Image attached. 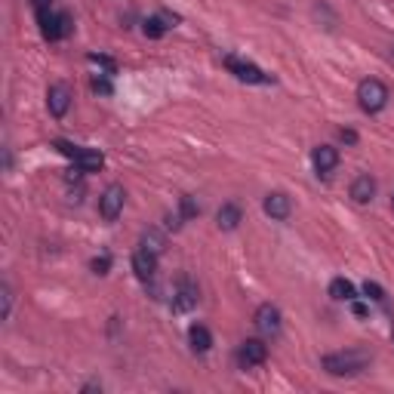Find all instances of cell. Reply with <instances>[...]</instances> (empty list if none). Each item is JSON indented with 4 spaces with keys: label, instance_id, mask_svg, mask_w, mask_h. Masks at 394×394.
I'll use <instances>...</instances> for the list:
<instances>
[{
    "label": "cell",
    "instance_id": "cell-1",
    "mask_svg": "<svg viewBox=\"0 0 394 394\" xmlns=\"http://www.w3.org/2000/svg\"><path fill=\"white\" fill-rule=\"evenodd\" d=\"M373 355L364 348H348V351H336V355H324L321 367L330 376H357L370 367Z\"/></svg>",
    "mask_w": 394,
    "mask_h": 394
},
{
    "label": "cell",
    "instance_id": "cell-2",
    "mask_svg": "<svg viewBox=\"0 0 394 394\" xmlns=\"http://www.w3.org/2000/svg\"><path fill=\"white\" fill-rule=\"evenodd\" d=\"M357 102H360V108H364L367 114L382 111V108L388 105V87H385L382 80H376V78L360 80L357 83Z\"/></svg>",
    "mask_w": 394,
    "mask_h": 394
},
{
    "label": "cell",
    "instance_id": "cell-3",
    "mask_svg": "<svg viewBox=\"0 0 394 394\" xmlns=\"http://www.w3.org/2000/svg\"><path fill=\"white\" fill-rule=\"evenodd\" d=\"M37 25H40V35L47 40H62L74 28L68 13H53V10H37Z\"/></svg>",
    "mask_w": 394,
    "mask_h": 394
},
{
    "label": "cell",
    "instance_id": "cell-4",
    "mask_svg": "<svg viewBox=\"0 0 394 394\" xmlns=\"http://www.w3.org/2000/svg\"><path fill=\"white\" fill-rule=\"evenodd\" d=\"M225 68H228L238 80H244V83H271V78H268L259 65L244 62V59H238V56H225Z\"/></svg>",
    "mask_w": 394,
    "mask_h": 394
},
{
    "label": "cell",
    "instance_id": "cell-5",
    "mask_svg": "<svg viewBox=\"0 0 394 394\" xmlns=\"http://www.w3.org/2000/svg\"><path fill=\"white\" fill-rule=\"evenodd\" d=\"M256 330L262 333V336H278L283 330V317L278 312V305H271V302H265V305L256 308V317H253Z\"/></svg>",
    "mask_w": 394,
    "mask_h": 394
},
{
    "label": "cell",
    "instance_id": "cell-6",
    "mask_svg": "<svg viewBox=\"0 0 394 394\" xmlns=\"http://www.w3.org/2000/svg\"><path fill=\"white\" fill-rule=\"evenodd\" d=\"M123 200H127L123 185H108L102 191V197H99V216H102L105 222H114L117 216H121V209H123Z\"/></svg>",
    "mask_w": 394,
    "mask_h": 394
},
{
    "label": "cell",
    "instance_id": "cell-7",
    "mask_svg": "<svg viewBox=\"0 0 394 394\" xmlns=\"http://www.w3.org/2000/svg\"><path fill=\"white\" fill-rule=\"evenodd\" d=\"M47 108L53 117H65L71 108V87L68 83H53L47 90Z\"/></svg>",
    "mask_w": 394,
    "mask_h": 394
},
{
    "label": "cell",
    "instance_id": "cell-8",
    "mask_svg": "<svg viewBox=\"0 0 394 394\" xmlns=\"http://www.w3.org/2000/svg\"><path fill=\"white\" fill-rule=\"evenodd\" d=\"M312 164H314L317 176L330 179V173L339 166V148H333V145H317V148L312 151Z\"/></svg>",
    "mask_w": 394,
    "mask_h": 394
},
{
    "label": "cell",
    "instance_id": "cell-9",
    "mask_svg": "<svg viewBox=\"0 0 394 394\" xmlns=\"http://www.w3.org/2000/svg\"><path fill=\"white\" fill-rule=\"evenodd\" d=\"M238 360H240V367L265 364V360H268V345L262 339H247L244 345H240V351H238Z\"/></svg>",
    "mask_w": 394,
    "mask_h": 394
},
{
    "label": "cell",
    "instance_id": "cell-10",
    "mask_svg": "<svg viewBox=\"0 0 394 394\" xmlns=\"http://www.w3.org/2000/svg\"><path fill=\"white\" fill-rule=\"evenodd\" d=\"M262 209H265V216H271V219L283 222V219H290V213H293V204H290V197L283 195V191H271V195L265 197Z\"/></svg>",
    "mask_w": 394,
    "mask_h": 394
},
{
    "label": "cell",
    "instance_id": "cell-11",
    "mask_svg": "<svg viewBox=\"0 0 394 394\" xmlns=\"http://www.w3.org/2000/svg\"><path fill=\"white\" fill-rule=\"evenodd\" d=\"M376 197V179L370 173H360L355 182H351V200H355V204H370V200Z\"/></svg>",
    "mask_w": 394,
    "mask_h": 394
},
{
    "label": "cell",
    "instance_id": "cell-12",
    "mask_svg": "<svg viewBox=\"0 0 394 394\" xmlns=\"http://www.w3.org/2000/svg\"><path fill=\"white\" fill-rule=\"evenodd\" d=\"M133 271H136V278L139 281H154V274H157V256L154 253H148V250H139L136 256H133Z\"/></svg>",
    "mask_w": 394,
    "mask_h": 394
},
{
    "label": "cell",
    "instance_id": "cell-13",
    "mask_svg": "<svg viewBox=\"0 0 394 394\" xmlns=\"http://www.w3.org/2000/svg\"><path fill=\"white\" fill-rule=\"evenodd\" d=\"M197 299H200L197 287L185 278L179 283V290H176V296H173V308H176V312H191V308L197 305Z\"/></svg>",
    "mask_w": 394,
    "mask_h": 394
},
{
    "label": "cell",
    "instance_id": "cell-14",
    "mask_svg": "<svg viewBox=\"0 0 394 394\" xmlns=\"http://www.w3.org/2000/svg\"><path fill=\"white\" fill-rule=\"evenodd\" d=\"M244 219V213H240L238 204H222L219 213H216V225H219V231H234Z\"/></svg>",
    "mask_w": 394,
    "mask_h": 394
},
{
    "label": "cell",
    "instance_id": "cell-15",
    "mask_svg": "<svg viewBox=\"0 0 394 394\" xmlns=\"http://www.w3.org/2000/svg\"><path fill=\"white\" fill-rule=\"evenodd\" d=\"M78 170L80 173H99L105 166V154L102 151H93V148H80V154H78Z\"/></svg>",
    "mask_w": 394,
    "mask_h": 394
},
{
    "label": "cell",
    "instance_id": "cell-16",
    "mask_svg": "<svg viewBox=\"0 0 394 394\" xmlns=\"http://www.w3.org/2000/svg\"><path fill=\"white\" fill-rule=\"evenodd\" d=\"M188 342H191V348H195L197 355H207V351L213 348V333H209L207 326L195 324V326L188 330Z\"/></svg>",
    "mask_w": 394,
    "mask_h": 394
},
{
    "label": "cell",
    "instance_id": "cell-17",
    "mask_svg": "<svg viewBox=\"0 0 394 394\" xmlns=\"http://www.w3.org/2000/svg\"><path fill=\"white\" fill-rule=\"evenodd\" d=\"M330 296L336 299V302H355L357 299V290H355V283L345 281V278H333L330 281Z\"/></svg>",
    "mask_w": 394,
    "mask_h": 394
},
{
    "label": "cell",
    "instance_id": "cell-18",
    "mask_svg": "<svg viewBox=\"0 0 394 394\" xmlns=\"http://www.w3.org/2000/svg\"><path fill=\"white\" fill-rule=\"evenodd\" d=\"M142 250H148V253H154V256H161L164 250H166V238L157 228H148V231H142Z\"/></svg>",
    "mask_w": 394,
    "mask_h": 394
},
{
    "label": "cell",
    "instance_id": "cell-19",
    "mask_svg": "<svg viewBox=\"0 0 394 394\" xmlns=\"http://www.w3.org/2000/svg\"><path fill=\"white\" fill-rule=\"evenodd\" d=\"M166 28H170V25H164V19H161V16H154V19H148L145 25H142V31H145V37H151V40H161V37L166 35Z\"/></svg>",
    "mask_w": 394,
    "mask_h": 394
},
{
    "label": "cell",
    "instance_id": "cell-20",
    "mask_svg": "<svg viewBox=\"0 0 394 394\" xmlns=\"http://www.w3.org/2000/svg\"><path fill=\"white\" fill-rule=\"evenodd\" d=\"M179 209H182V213H179V219H182V222H188V219H195V216L200 213V207H197V200H195V197H191V195H182V197H179Z\"/></svg>",
    "mask_w": 394,
    "mask_h": 394
},
{
    "label": "cell",
    "instance_id": "cell-21",
    "mask_svg": "<svg viewBox=\"0 0 394 394\" xmlns=\"http://www.w3.org/2000/svg\"><path fill=\"white\" fill-rule=\"evenodd\" d=\"M53 148L59 151V154L71 157V161H78V154H80V148H78V145H71V142H65V139H56V142H53Z\"/></svg>",
    "mask_w": 394,
    "mask_h": 394
},
{
    "label": "cell",
    "instance_id": "cell-22",
    "mask_svg": "<svg viewBox=\"0 0 394 394\" xmlns=\"http://www.w3.org/2000/svg\"><path fill=\"white\" fill-rule=\"evenodd\" d=\"M0 296H4V321H10V314H13V290H10V283L0 287Z\"/></svg>",
    "mask_w": 394,
    "mask_h": 394
},
{
    "label": "cell",
    "instance_id": "cell-23",
    "mask_svg": "<svg viewBox=\"0 0 394 394\" xmlns=\"http://www.w3.org/2000/svg\"><path fill=\"white\" fill-rule=\"evenodd\" d=\"M364 293H367V296H370L373 302H385V293H382L379 283H370V281H367V283H364Z\"/></svg>",
    "mask_w": 394,
    "mask_h": 394
},
{
    "label": "cell",
    "instance_id": "cell-24",
    "mask_svg": "<svg viewBox=\"0 0 394 394\" xmlns=\"http://www.w3.org/2000/svg\"><path fill=\"white\" fill-rule=\"evenodd\" d=\"M90 268H93L96 274H108V268H111V259H108V256H99V259H93V262H90Z\"/></svg>",
    "mask_w": 394,
    "mask_h": 394
},
{
    "label": "cell",
    "instance_id": "cell-25",
    "mask_svg": "<svg viewBox=\"0 0 394 394\" xmlns=\"http://www.w3.org/2000/svg\"><path fill=\"white\" fill-rule=\"evenodd\" d=\"M90 62H99V65H105V68L114 74V62H111V59H108V56H96V53H93V56H90Z\"/></svg>",
    "mask_w": 394,
    "mask_h": 394
},
{
    "label": "cell",
    "instance_id": "cell-26",
    "mask_svg": "<svg viewBox=\"0 0 394 394\" xmlns=\"http://www.w3.org/2000/svg\"><path fill=\"white\" fill-rule=\"evenodd\" d=\"M342 142H348V145H355V142H357V133H355V130H342Z\"/></svg>",
    "mask_w": 394,
    "mask_h": 394
},
{
    "label": "cell",
    "instance_id": "cell-27",
    "mask_svg": "<svg viewBox=\"0 0 394 394\" xmlns=\"http://www.w3.org/2000/svg\"><path fill=\"white\" fill-rule=\"evenodd\" d=\"M31 4H35V10H49V4H53V0H31Z\"/></svg>",
    "mask_w": 394,
    "mask_h": 394
},
{
    "label": "cell",
    "instance_id": "cell-28",
    "mask_svg": "<svg viewBox=\"0 0 394 394\" xmlns=\"http://www.w3.org/2000/svg\"><path fill=\"white\" fill-rule=\"evenodd\" d=\"M391 207H394V195H391Z\"/></svg>",
    "mask_w": 394,
    "mask_h": 394
},
{
    "label": "cell",
    "instance_id": "cell-29",
    "mask_svg": "<svg viewBox=\"0 0 394 394\" xmlns=\"http://www.w3.org/2000/svg\"><path fill=\"white\" fill-rule=\"evenodd\" d=\"M391 56H394V44H391Z\"/></svg>",
    "mask_w": 394,
    "mask_h": 394
},
{
    "label": "cell",
    "instance_id": "cell-30",
    "mask_svg": "<svg viewBox=\"0 0 394 394\" xmlns=\"http://www.w3.org/2000/svg\"><path fill=\"white\" fill-rule=\"evenodd\" d=\"M391 339H394V330H391Z\"/></svg>",
    "mask_w": 394,
    "mask_h": 394
}]
</instances>
